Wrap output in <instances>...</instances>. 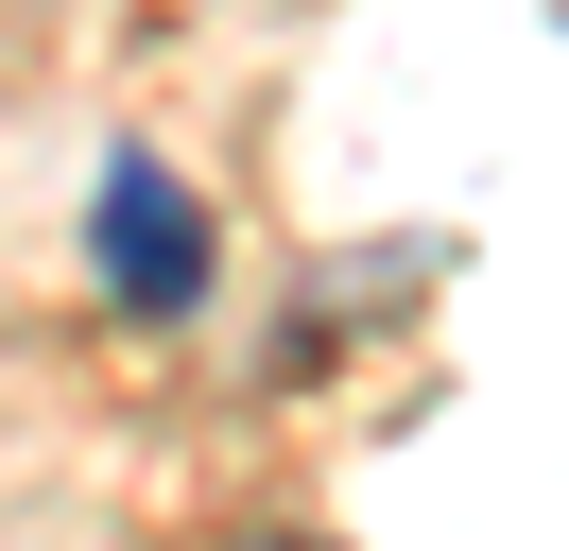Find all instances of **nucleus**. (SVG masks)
<instances>
[{
	"mask_svg": "<svg viewBox=\"0 0 569 551\" xmlns=\"http://www.w3.org/2000/svg\"><path fill=\"white\" fill-rule=\"evenodd\" d=\"M87 276H104V310H139V328L208 310L224 241H208V207H190V172L156 156V138H121V156L87 172Z\"/></svg>",
	"mask_w": 569,
	"mask_h": 551,
	"instance_id": "1",
	"label": "nucleus"
}]
</instances>
